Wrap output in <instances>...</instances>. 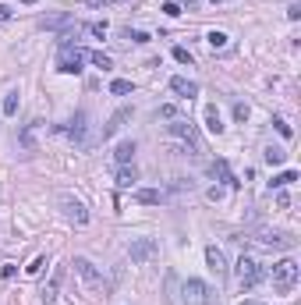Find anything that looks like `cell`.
I'll list each match as a JSON object with an SVG mask.
<instances>
[{
	"mask_svg": "<svg viewBox=\"0 0 301 305\" xmlns=\"http://www.w3.org/2000/svg\"><path fill=\"white\" fill-rule=\"evenodd\" d=\"M181 298H185V305H213V302H216V291H213L206 280H185Z\"/></svg>",
	"mask_w": 301,
	"mask_h": 305,
	"instance_id": "obj_6",
	"label": "cell"
},
{
	"mask_svg": "<svg viewBox=\"0 0 301 305\" xmlns=\"http://www.w3.org/2000/svg\"><path fill=\"white\" fill-rule=\"evenodd\" d=\"M234 117L237 121H248V103H234Z\"/></svg>",
	"mask_w": 301,
	"mask_h": 305,
	"instance_id": "obj_31",
	"label": "cell"
},
{
	"mask_svg": "<svg viewBox=\"0 0 301 305\" xmlns=\"http://www.w3.org/2000/svg\"><path fill=\"white\" fill-rule=\"evenodd\" d=\"M128 121H131V106H120V110L107 121V125H103V139H110V135H117L120 128H124L128 125Z\"/></svg>",
	"mask_w": 301,
	"mask_h": 305,
	"instance_id": "obj_12",
	"label": "cell"
},
{
	"mask_svg": "<svg viewBox=\"0 0 301 305\" xmlns=\"http://www.w3.org/2000/svg\"><path fill=\"white\" fill-rule=\"evenodd\" d=\"M85 60H93L96 68H103V71H110V57H107V53H99V50H85Z\"/></svg>",
	"mask_w": 301,
	"mask_h": 305,
	"instance_id": "obj_22",
	"label": "cell"
},
{
	"mask_svg": "<svg viewBox=\"0 0 301 305\" xmlns=\"http://www.w3.org/2000/svg\"><path fill=\"white\" fill-rule=\"evenodd\" d=\"M156 252H160V245L153 238H135L131 245H128V259L135 266H142V263H149V259H156Z\"/></svg>",
	"mask_w": 301,
	"mask_h": 305,
	"instance_id": "obj_9",
	"label": "cell"
},
{
	"mask_svg": "<svg viewBox=\"0 0 301 305\" xmlns=\"http://www.w3.org/2000/svg\"><path fill=\"white\" fill-rule=\"evenodd\" d=\"M7 18H11V7H7V4H0V22H7Z\"/></svg>",
	"mask_w": 301,
	"mask_h": 305,
	"instance_id": "obj_38",
	"label": "cell"
},
{
	"mask_svg": "<svg viewBox=\"0 0 301 305\" xmlns=\"http://www.w3.org/2000/svg\"><path fill=\"white\" fill-rule=\"evenodd\" d=\"M294 284H298V263L294 259H280L273 266V291L277 295H291Z\"/></svg>",
	"mask_w": 301,
	"mask_h": 305,
	"instance_id": "obj_4",
	"label": "cell"
},
{
	"mask_svg": "<svg viewBox=\"0 0 301 305\" xmlns=\"http://www.w3.org/2000/svg\"><path fill=\"white\" fill-rule=\"evenodd\" d=\"M82 60H85V50H78V47H71V43H64L60 60H57V71H64V75H78V71H82Z\"/></svg>",
	"mask_w": 301,
	"mask_h": 305,
	"instance_id": "obj_10",
	"label": "cell"
},
{
	"mask_svg": "<svg viewBox=\"0 0 301 305\" xmlns=\"http://www.w3.org/2000/svg\"><path fill=\"white\" fill-rule=\"evenodd\" d=\"M160 117H167V121H174V117H177V106H170V103H163V106H160Z\"/></svg>",
	"mask_w": 301,
	"mask_h": 305,
	"instance_id": "obj_30",
	"label": "cell"
},
{
	"mask_svg": "<svg viewBox=\"0 0 301 305\" xmlns=\"http://www.w3.org/2000/svg\"><path fill=\"white\" fill-rule=\"evenodd\" d=\"M262 280V266H259V259H252V255H241L237 259V284H241V291H248V287H255Z\"/></svg>",
	"mask_w": 301,
	"mask_h": 305,
	"instance_id": "obj_8",
	"label": "cell"
},
{
	"mask_svg": "<svg viewBox=\"0 0 301 305\" xmlns=\"http://www.w3.org/2000/svg\"><path fill=\"white\" fill-rule=\"evenodd\" d=\"M174 60H181V64H191V53L185 47H174Z\"/></svg>",
	"mask_w": 301,
	"mask_h": 305,
	"instance_id": "obj_28",
	"label": "cell"
},
{
	"mask_svg": "<svg viewBox=\"0 0 301 305\" xmlns=\"http://www.w3.org/2000/svg\"><path fill=\"white\" fill-rule=\"evenodd\" d=\"M252 245H262V249H294L298 245V238L291 234V231H269V227H255L252 234H245Z\"/></svg>",
	"mask_w": 301,
	"mask_h": 305,
	"instance_id": "obj_2",
	"label": "cell"
},
{
	"mask_svg": "<svg viewBox=\"0 0 301 305\" xmlns=\"http://www.w3.org/2000/svg\"><path fill=\"white\" fill-rule=\"evenodd\" d=\"M291 181H298V171H283V174H277V178H273V188H287Z\"/></svg>",
	"mask_w": 301,
	"mask_h": 305,
	"instance_id": "obj_25",
	"label": "cell"
},
{
	"mask_svg": "<svg viewBox=\"0 0 301 305\" xmlns=\"http://www.w3.org/2000/svg\"><path fill=\"white\" fill-rule=\"evenodd\" d=\"M273 125H277V131L283 135V139H291V125H287V121H283V117H277Z\"/></svg>",
	"mask_w": 301,
	"mask_h": 305,
	"instance_id": "obj_29",
	"label": "cell"
},
{
	"mask_svg": "<svg viewBox=\"0 0 301 305\" xmlns=\"http://www.w3.org/2000/svg\"><path fill=\"white\" fill-rule=\"evenodd\" d=\"M287 18H291V22H298V18H301V7H298V4H294V7H287Z\"/></svg>",
	"mask_w": 301,
	"mask_h": 305,
	"instance_id": "obj_37",
	"label": "cell"
},
{
	"mask_svg": "<svg viewBox=\"0 0 301 305\" xmlns=\"http://www.w3.org/2000/svg\"><path fill=\"white\" fill-rule=\"evenodd\" d=\"M206 128L213 131V135H223V128H227V125H223V117H220V110H216L213 103L206 106Z\"/></svg>",
	"mask_w": 301,
	"mask_h": 305,
	"instance_id": "obj_16",
	"label": "cell"
},
{
	"mask_svg": "<svg viewBox=\"0 0 301 305\" xmlns=\"http://www.w3.org/2000/svg\"><path fill=\"white\" fill-rule=\"evenodd\" d=\"M170 89L181 96V100H191V96H199V85H195L191 78H185V75H174L170 78Z\"/></svg>",
	"mask_w": 301,
	"mask_h": 305,
	"instance_id": "obj_13",
	"label": "cell"
},
{
	"mask_svg": "<svg viewBox=\"0 0 301 305\" xmlns=\"http://www.w3.org/2000/svg\"><path fill=\"white\" fill-rule=\"evenodd\" d=\"M89 7H110V4H120V0H85Z\"/></svg>",
	"mask_w": 301,
	"mask_h": 305,
	"instance_id": "obj_36",
	"label": "cell"
},
{
	"mask_svg": "<svg viewBox=\"0 0 301 305\" xmlns=\"http://www.w3.org/2000/svg\"><path fill=\"white\" fill-rule=\"evenodd\" d=\"M60 277H64V270H57L53 277H50V284L43 287V302H46V305H53V302L60 298V295H57V291H60Z\"/></svg>",
	"mask_w": 301,
	"mask_h": 305,
	"instance_id": "obj_17",
	"label": "cell"
},
{
	"mask_svg": "<svg viewBox=\"0 0 301 305\" xmlns=\"http://www.w3.org/2000/svg\"><path fill=\"white\" fill-rule=\"evenodd\" d=\"M167 135H170L174 142L188 146L191 152H202V135H199V128H195L188 117H174L170 125H167Z\"/></svg>",
	"mask_w": 301,
	"mask_h": 305,
	"instance_id": "obj_3",
	"label": "cell"
},
{
	"mask_svg": "<svg viewBox=\"0 0 301 305\" xmlns=\"http://www.w3.org/2000/svg\"><path fill=\"white\" fill-rule=\"evenodd\" d=\"M71 266H74V273L82 277L85 291H93V295H107V291H110V280L103 277V273H99L93 263H89L85 255H74V259H71Z\"/></svg>",
	"mask_w": 301,
	"mask_h": 305,
	"instance_id": "obj_1",
	"label": "cell"
},
{
	"mask_svg": "<svg viewBox=\"0 0 301 305\" xmlns=\"http://www.w3.org/2000/svg\"><path fill=\"white\" fill-rule=\"evenodd\" d=\"M135 178H139V174H135V167H120V171H117V188H131Z\"/></svg>",
	"mask_w": 301,
	"mask_h": 305,
	"instance_id": "obj_20",
	"label": "cell"
},
{
	"mask_svg": "<svg viewBox=\"0 0 301 305\" xmlns=\"http://www.w3.org/2000/svg\"><path fill=\"white\" fill-rule=\"evenodd\" d=\"M89 32H93V36H107V22H93V25H89Z\"/></svg>",
	"mask_w": 301,
	"mask_h": 305,
	"instance_id": "obj_32",
	"label": "cell"
},
{
	"mask_svg": "<svg viewBox=\"0 0 301 305\" xmlns=\"http://www.w3.org/2000/svg\"><path fill=\"white\" fill-rule=\"evenodd\" d=\"M25 4H36V0H25Z\"/></svg>",
	"mask_w": 301,
	"mask_h": 305,
	"instance_id": "obj_40",
	"label": "cell"
},
{
	"mask_svg": "<svg viewBox=\"0 0 301 305\" xmlns=\"http://www.w3.org/2000/svg\"><path fill=\"white\" fill-rule=\"evenodd\" d=\"M36 128H39V121H32L25 131H22V149H36V142H32V135H36Z\"/></svg>",
	"mask_w": 301,
	"mask_h": 305,
	"instance_id": "obj_23",
	"label": "cell"
},
{
	"mask_svg": "<svg viewBox=\"0 0 301 305\" xmlns=\"http://www.w3.org/2000/svg\"><path fill=\"white\" fill-rule=\"evenodd\" d=\"M163 14H170V18H177V14H181V7L174 4V0H167V4H163Z\"/></svg>",
	"mask_w": 301,
	"mask_h": 305,
	"instance_id": "obj_35",
	"label": "cell"
},
{
	"mask_svg": "<svg viewBox=\"0 0 301 305\" xmlns=\"http://www.w3.org/2000/svg\"><path fill=\"white\" fill-rule=\"evenodd\" d=\"M43 266H46V255H36L32 263L25 266V273H28V277H39V273H43Z\"/></svg>",
	"mask_w": 301,
	"mask_h": 305,
	"instance_id": "obj_26",
	"label": "cell"
},
{
	"mask_svg": "<svg viewBox=\"0 0 301 305\" xmlns=\"http://www.w3.org/2000/svg\"><path fill=\"white\" fill-rule=\"evenodd\" d=\"M277 206H280V209H287V206H291V195H287V192H283V188L277 192Z\"/></svg>",
	"mask_w": 301,
	"mask_h": 305,
	"instance_id": "obj_33",
	"label": "cell"
},
{
	"mask_svg": "<svg viewBox=\"0 0 301 305\" xmlns=\"http://www.w3.org/2000/svg\"><path fill=\"white\" fill-rule=\"evenodd\" d=\"M110 93H114V96H128V93H131V82H128V78H114V82H110Z\"/></svg>",
	"mask_w": 301,
	"mask_h": 305,
	"instance_id": "obj_24",
	"label": "cell"
},
{
	"mask_svg": "<svg viewBox=\"0 0 301 305\" xmlns=\"http://www.w3.org/2000/svg\"><path fill=\"white\" fill-rule=\"evenodd\" d=\"M262 156H266V163H269V167H277V163H283V156H287V152H283L280 146H266Z\"/></svg>",
	"mask_w": 301,
	"mask_h": 305,
	"instance_id": "obj_21",
	"label": "cell"
},
{
	"mask_svg": "<svg viewBox=\"0 0 301 305\" xmlns=\"http://www.w3.org/2000/svg\"><path fill=\"white\" fill-rule=\"evenodd\" d=\"M114 160H117L120 167H128V163L135 160V142H131V139H124V142H117V149H114Z\"/></svg>",
	"mask_w": 301,
	"mask_h": 305,
	"instance_id": "obj_15",
	"label": "cell"
},
{
	"mask_svg": "<svg viewBox=\"0 0 301 305\" xmlns=\"http://www.w3.org/2000/svg\"><path fill=\"white\" fill-rule=\"evenodd\" d=\"M206 43H209L213 50H227V47H231V36H227V32H216V28H213V32L206 36Z\"/></svg>",
	"mask_w": 301,
	"mask_h": 305,
	"instance_id": "obj_19",
	"label": "cell"
},
{
	"mask_svg": "<svg viewBox=\"0 0 301 305\" xmlns=\"http://www.w3.org/2000/svg\"><path fill=\"white\" fill-rule=\"evenodd\" d=\"M160 199H163V195L156 188H139V192H135V203H142V206H156Z\"/></svg>",
	"mask_w": 301,
	"mask_h": 305,
	"instance_id": "obj_18",
	"label": "cell"
},
{
	"mask_svg": "<svg viewBox=\"0 0 301 305\" xmlns=\"http://www.w3.org/2000/svg\"><path fill=\"white\" fill-rule=\"evenodd\" d=\"M0 110H4L7 117H11L14 110H18V93H7V96H4V103H0Z\"/></svg>",
	"mask_w": 301,
	"mask_h": 305,
	"instance_id": "obj_27",
	"label": "cell"
},
{
	"mask_svg": "<svg viewBox=\"0 0 301 305\" xmlns=\"http://www.w3.org/2000/svg\"><path fill=\"white\" fill-rule=\"evenodd\" d=\"M57 206H60V213H64L71 224H78V227L89 224V209L82 206V199H74L71 192H60V195H57Z\"/></svg>",
	"mask_w": 301,
	"mask_h": 305,
	"instance_id": "obj_7",
	"label": "cell"
},
{
	"mask_svg": "<svg viewBox=\"0 0 301 305\" xmlns=\"http://www.w3.org/2000/svg\"><path fill=\"white\" fill-rule=\"evenodd\" d=\"M128 39H135V43H149V36L142 32V28H135V32H131V28H128Z\"/></svg>",
	"mask_w": 301,
	"mask_h": 305,
	"instance_id": "obj_34",
	"label": "cell"
},
{
	"mask_svg": "<svg viewBox=\"0 0 301 305\" xmlns=\"http://www.w3.org/2000/svg\"><path fill=\"white\" fill-rule=\"evenodd\" d=\"M68 139L74 142V149H89V146H93V125H89V114L85 110H78V114L71 117Z\"/></svg>",
	"mask_w": 301,
	"mask_h": 305,
	"instance_id": "obj_5",
	"label": "cell"
},
{
	"mask_svg": "<svg viewBox=\"0 0 301 305\" xmlns=\"http://www.w3.org/2000/svg\"><path fill=\"white\" fill-rule=\"evenodd\" d=\"M241 305H262V302H255V298H248V302H241Z\"/></svg>",
	"mask_w": 301,
	"mask_h": 305,
	"instance_id": "obj_39",
	"label": "cell"
},
{
	"mask_svg": "<svg viewBox=\"0 0 301 305\" xmlns=\"http://www.w3.org/2000/svg\"><path fill=\"white\" fill-rule=\"evenodd\" d=\"M206 266L216 273V277H227V255H223L216 245H209L206 249Z\"/></svg>",
	"mask_w": 301,
	"mask_h": 305,
	"instance_id": "obj_11",
	"label": "cell"
},
{
	"mask_svg": "<svg viewBox=\"0 0 301 305\" xmlns=\"http://www.w3.org/2000/svg\"><path fill=\"white\" fill-rule=\"evenodd\" d=\"M209 174H213V178H220L223 185H237V181H234V174H231V167H227V160H213V163H209Z\"/></svg>",
	"mask_w": 301,
	"mask_h": 305,
	"instance_id": "obj_14",
	"label": "cell"
}]
</instances>
